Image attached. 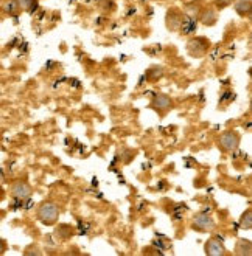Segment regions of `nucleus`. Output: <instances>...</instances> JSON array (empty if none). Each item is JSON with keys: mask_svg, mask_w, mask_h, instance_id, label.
I'll return each instance as SVG.
<instances>
[{"mask_svg": "<svg viewBox=\"0 0 252 256\" xmlns=\"http://www.w3.org/2000/svg\"><path fill=\"white\" fill-rule=\"evenodd\" d=\"M36 219L46 227H53L59 220V206L52 200H44L36 210Z\"/></svg>", "mask_w": 252, "mask_h": 256, "instance_id": "nucleus-1", "label": "nucleus"}, {"mask_svg": "<svg viewBox=\"0 0 252 256\" xmlns=\"http://www.w3.org/2000/svg\"><path fill=\"white\" fill-rule=\"evenodd\" d=\"M240 143H241V135L236 130H226L221 134L218 138V148L226 154L233 152V150L238 149Z\"/></svg>", "mask_w": 252, "mask_h": 256, "instance_id": "nucleus-2", "label": "nucleus"}, {"mask_svg": "<svg viewBox=\"0 0 252 256\" xmlns=\"http://www.w3.org/2000/svg\"><path fill=\"white\" fill-rule=\"evenodd\" d=\"M210 47H212L210 40L205 39V38H191L187 42V52L191 58H195V59L204 58L207 53H209Z\"/></svg>", "mask_w": 252, "mask_h": 256, "instance_id": "nucleus-3", "label": "nucleus"}, {"mask_svg": "<svg viewBox=\"0 0 252 256\" xmlns=\"http://www.w3.org/2000/svg\"><path fill=\"white\" fill-rule=\"evenodd\" d=\"M216 227L215 220L212 219V216H209L207 213H198L193 216V220H191V228L195 232H201V233H210L213 232Z\"/></svg>", "mask_w": 252, "mask_h": 256, "instance_id": "nucleus-4", "label": "nucleus"}, {"mask_svg": "<svg viewBox=\"0 0 252 256\" xmlns=\"http://www.w3.org/2000/svg\"><path fill=\"white\" fill-rule=\"evenodd\" d=\"M151 109L156 110L159 115H165L167 112H170L174 106V102L171 100V96L164 95V94H156L151 100Z\"/></svg>", "mask_w": 252, "mask_h": 256, "instance_id": "nucleus-5", "label": "nucleus"}, {"mask_svg": "<svg viewBox=\"0 0 252 256\" xmlns=\"http://www.w3.org/2000/svg\"><path fill=\"white\" fill-rule=\"evenodd\" d=\"M32 192H33V188L30 186L25 180H18V182H14L10 188L11 198L18 200H28L32 198Z\"/></svg>", "mask_w": 252, "mask_h": 256, "instance_id": "nucleus-6", "label": "nucleus"}, {"mask_svg": "<svg viewBox=\"0 0 252 256\" xmlns=\"http://www.w3.org/2000/svg\"><path fill=\"white\" fill-rule=\"evenodd\" d=\"M184 16H185V14L179 12L174 8L167 12L165 22H167V28L170 30V32H181L182 24H184Z\"/></svg>", "mask_w": 252, "mask_h": 256, "instance_id": "nucleus-7", "label": "nucleus"}, {"mask_svg": "<svg viewBox=\"0 0 252 256\" xmlns=\"http://www.w3.org/2000/svg\"><path fill=\"white\" fill-rule=\"evenodd\" d=\"M205 253L210 256H224L227 254V250L218 238H212L207 240V244H205Z\"/></svg>", "mask_w": 252, "mask_h": 256, "instance_id": "nucleus-8", "label": "nucleus"}, {"mask_svg": "<svg viewBox=\"0 0 252 256\" xmlns=\"http://www.w3.org/2000/svg\"><path fill=\"white\" fill-rule=\"evenodd\" d=\"M216 11H218V10L212 8V6L204 8L202 12H201V16H199V22H201L202 25H205V26H212V25H215L216 20H218V12H216Z\"/></svg>", "mask_w": 252, "mask_h": 256, "instance_id": "nucleus-9", "label": "nucleus"}, {"mask_svg": "<svg viewBox=\"0 0 252 256\" xmlns=\"http://www.w3.org/2000/svg\"><path fill=\"white\" fill-rule=\"evenodd\" d=\"M196 28H198V19L193 18V16H184V24H182V28H181V34L184 36H190V34H195L196 33Z\"/></svg>", "mask_w": 252, "mask_h": 256, "instance_id": "nucleus-10", "label": "nucleus"}, {"mask_svg": "<svg viewBox=\"0 0 252 256\" xmlns=\"http://www.w3.org/2000/svg\"><path fill=\"white\" fill-rule=\"evenodd\" d=\"M75 234H77V230L73 227H70V225H67V224H59L58 227L55 228V236L58 239H61V240H69Z\"/></svg>", "mask_w": 252, "mask_h": 256, "instance_id": "nucleus-11", "label": "nucleus"}, {"mask_svg": "<svg viewBox=\"0 0 252 256\" xmlns=\"http://www.w3.org/2000/svg\"><path fill=\"white\" fill-rule=\"evenodd\" d=\"M235 254L240 256H252V242L247 239H238L235 246Z\"/></svg>", "mask_w": 252, "mask_h": 256, "instance_id": "nucleus-12", "label": "nucleus"}, {"mask_svg": "<svg viewBox=\"0 0 252 256\" xmlns=\"http://www.w3.org/2000/svg\"><path fill=\"white\" fill-rule=\"evenodd\" d=\"M250 10H252V2H250V0H236L235 11H236V14H238V16L247 18Z\"/></svg>", "mask_w": 252, "mask_h": 256, "instance_id": "nucleus-13", "label": "nucleus"}, {"mask_svg": "<svg viewBox=\"0 0 252 256\" xmlns=\"http://www.w3.org/2000/svg\"><path fill=\"white\" fill-rule=\"evenodd\" d=\"M2 10L4 12L7 14L8 18H14V16H18V14L21 12V8L18 5L16 0H4V5H2Z\"/></svg>", "mask_w": 252, "mask_h": 256, "instance_id": "nucleus-14", "label": "nucleus"}, {"mask_svg": "<svg viewBox=\"0 0 252 256\" xmlns=\"http://www.w3.org/2000/svg\"><path fill=\"white\" fill-rule=\"evenodd\" d=\"M21 11H25L28 14H33L38 11L39 8V4H38V0H16Z\"/></svg>", "mask_w": 252, "mask_h": 256, "instance_id": "nucleus-15", "label": "nucleus"}, {"mask_svg": "<svg viewBox=\"0 0 252 256\" xmlns=\"http://www.w3.org/2000/svg\"><path fill=\"white\" fill-rule=\"evenodd\" d=\"M162 76H164V68L157 67V66L148 68V72L145 73V78L148 81H151V82H157L159 80H162Z\"/></svg>", "mask_w": 252, "mask_h": 256, "instance_id": "nucleus-16", "label": "nucleus"}, {"mask_svg": "<svg viewBox=\"0 0 252 256\" xmlns=\"http://www.w3.org/2000/svg\"><path fill=\"white\" fill-rule=\"evenodd\" d=\"M240 227L244 230H252V210L244 212L240 218Z\"/></svg>", "mask_w": 252, "mask_h": 256, "instance_id": "nucleus-17", "label": "nucleus"}, {"mask_svg": "<svg viewBox=\"0 0 252 256\" xmlns=\"http://www.w3.org/2000/svg\"><path fill=\"white\" fill-rule=\"evenodd\" d=\"M235 101V94L233 92H224L219 98V104L221 106H226V104H230Z\"/></svg>", "mask_w": 252, "mask_h": 256, "instance_id": "nucleus-18", "label": "nucleus"}, {"mask_svg": "<svg viewBox=\"0 0 252 256\" xmlns=\"http://www.w3.org/2000/svg\"><path fill=\"white\" fill-rule=\"evenodd\" d=\"M235 0H215V8L216 10H224L227 6H230Z\"/></svg>", "mask_w": 252, "mask_h": 256, "instance_id": "nucleus-19", "label": "nucleus"}, {"mask_svg": "<svg viewBox=\"0 0 252 256\" xmlns=\"http://www.w3.org/2000/svg\"><path fill=\"white\" fill-rule=\"evenodd\" d=\"M24 253H25V254H41V250H38V248H35V247H28Z\"/></svg>", "mask_w": 252, "mask_h": 256, "instance_id": "nucleus-20", "label": "nucleus"}, {"mask_svg": "<svg viewBox=\"0 0 252 256\" xmlns=\"http://www.w3.org/2000/svg\"><path fill=\"white\" fill-rule=\"evenodd\" d=\"M247 18H249V20L252 22V10H250V12H249V16H247Z\"/></svg>", "mask_w": 252, "mask_h": 256, "instance_id": "nucleus-21", "label": "nucleus"}, {"mask_svg": "<svg viewBox=\"0 0 252 256\" xmlns=\"http://www.w3.org/2000/svg\"><path fill=\"white\" fill-rule=\"evenodd\" d=\"M249 109H250V114H252V100H250V104H249Z\"/></svg>", "mask_w": 252, "mask_h": 256, "instance_id": "nucleus-22", "label": "nucleus"}]
</instances>
